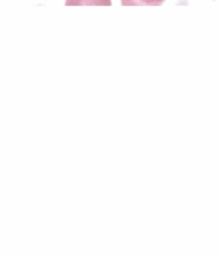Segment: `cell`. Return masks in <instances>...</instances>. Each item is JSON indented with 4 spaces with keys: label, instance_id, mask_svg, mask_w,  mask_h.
<instances>
[{
    "label": "cell",
    "instance_id": "6da1fadb",
    "mask_svg": "<svg viewBox=\"0 0 220 255\" xmlns=\"http://www.w3.org/2000/svg\"><path fill=\"white\" fill-rule=\"evenodd\" d=\"M165 0H120L121 5H129V6H134V5H138V6H142V5H146V6H158L161 5Z\"/></svg>",
    "mask_w": 220,
    "mask_h": 255
}]
</instances>
